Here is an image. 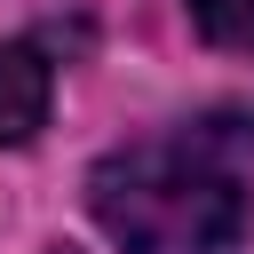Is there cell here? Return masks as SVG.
<instances>
[{"instance_id": "3", "label": "cell", "mask_w": 254, "mask_h": 254, "mask_svg": "<svg viewBox=\"0 0 254 254\" xmlns=\"http://www.w3.org/2000/svg\"><path fill=\"white\" fill-rule=\"evenodd\" d=\"M190 24L214 48H254V0H190Z\"/></svg>"}, {"instance_id": "2", "label": "cell", "mask_w": 254, "mask_h": 254, "mask_svg": "<svg viewBox=\"0 0 254 254\" xmlns=\"http://www.w3.org/2000/svg\"><path fill=\"white\" fill-rule=\"evenodd\" d=\"M48 119V64L24 40H0V143H32Z\"/></svg>"}, {"instance_id": "1", "label": "cell", "mask_w": 254, "mask_h": 254, "mask_svg": "<svg viewBox=\"0 0 254 254\" xmlns=\"http://www.w3.org/2000/svg\"><path fill=\"white\" fill-rule=\"evenodd\" d=\"M87 206L127 254H222L254 206V111H206L175 135L127 143L87 175Z\"/></svg>"}]
</instances>
